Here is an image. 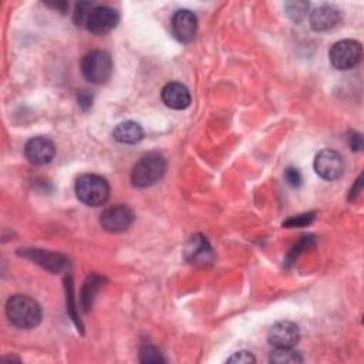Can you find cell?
Returning <instances> with one entry per match:
<instances>
[{
	"label": "cell",
	"mask_w": 364,
	"mask_h": 364,
	"mask_svg": "<svg viewBox=\"0 0 364 364\" xmlns=\"http://www.w3.org/2000/svg\"><path fill=\"white\" fill-rule=\"evenodd\" d=\"M6 316L16 327L33 328L41 321V307L26 294H14L6 303Z\"/></svg>",
	"instance_id": "6da1fadb"
},
{
	"label": "cell",
	"mask_w": 364,
	"mask_h": 364,
	"mask_svg": "<svg viewBox=\"0 0 364 364\" xmlns=\"http://www.w3.org/2000/svg\"><path fill=\"white\" fill-rule=\"evenodd\" d=\"M166 171V161L159 152L142 155L131 171V182L136 188H148L156 183Z\"/></svg>",
	"instance_id": "7a4b0ae2"
},
{
	"label": "cell",
	"mask_w": 364,
	"mask_h": 364,
	"mask_svg": "<svg viewBox=\"0 0 364 364\" xmlns=\"http://www.w3.org/2000/svg\"><path fill=\"white\" fill-rule=\"evenodd\" d=\"M75 195L87 206H101L109 198V185L100 175L85 173L75 182Z\"/></svg>",
	"instance_id": "3957f363"
},
{
	"label": "cell",
	"mask_w": 364,
	"mask_h": 364,
	"mask_svg": "<svg viewBox=\"0 0 364 364\" xmlns=\"http://www.w3.org/2000/svg\"><path fill=\"white\" fill-rule=\"evenodd\" d=\"M81 73L85 80L92 84H102L112 74V58L104 50H92L87 53L81 61Z\"/></svg>",
	"instance_id": "277c9868"
},
{
	"label": "cell",
	"mask_w": 364,
	"mask_h": 364,
	"mask_svg": "<svg viewBox=\"0 0 364 364\" xmlns=\"http://www.w3.org/2000/svg\"><path fill=\"white\" fill-rule=\"evenodd\" d=\"M363 55L361 44L355 40H340L334 43L328 51L330 64L336 70H351L360 61Z\"/></svg>",
	"instance_id": "5b68a950"
},
{
	"label": "cell",
	"mask_w": 364,
	"mask_h": 364,
	"mask_svg": "<svg viewBox=\"0 0 364 364\" xmlns=\"http://www.w3.org/2000/svg\"><path fill=\"white\" fill-rule=\"evenodd\" d=\"M135 220L134 210L122 203L108 206L100 216V223L104 230L109 233H119L127 230Z\"/></svg>",
	"instance_id": "8992f818"
},
{
	"label": "cell",
	"mask_w": 364,
	"mask_h": 364,
	"mask_svg": "<svg viewBox=\"0 0 364 364\" xmlns=\"http://www.w3.org/2000/svg\"><path fill=\"white\" fill-rule=\"evenodd\" d=\"M316 173L326 181H336L344 172L343 156L333 149H323L314 158Z\"/></svg>",
	"instance_id": "52a82bcc"
},
{
	"label": "cell",
	"mask_w": 364,
	"mask_h": 364,
	"mask_svg": "<svg viewBox=\"0 0 364 364\" xmlns=\"http://www.w3.org/2000/svg\"><path fill=\"white\" fill-rule=\"evenodd\" d=\"M267 340L274 348L294 347L300 340L299 326L293 321H289V320L277 321L269 330Z\"/></svg>",
	"instance_id": "ba28073f"
},
{
	"label": "cell",
	"mask_w": 364,
	"mask_h": 364,
	"mask_svg": "<svg viewBox=\"0 0 364 364\" xmlns=\"http://www.w3.org/2000/svg\"><path fill=\"white\" fill-rule=\"evenodd\" d=\"M118 23V13L108 6H94L91 10L85 28L92 34H105L111 31Z\"/></svg>",
	"instance_id": "9c48e42d"
},
{
	"label": "cell",
	"mask_w": 364,
	"mask_h": 364,
	"mask_svg": "<svg viewBox=\"0 0 364 364\" xmlns=\"http://www.w3.org/2000/svg\"><path fill=\"white\" fill-rule=\"evenodd\" d=\"M171 28L176 40H179L181 43H189L196 34L198 18L191 10H178L171 18Z\"/></svg>",
	"instance_id": "30bf717a"
},
{
	"label": "cell",
	"mask_w": 364,
	"mask_h": 364,
	"mask_svg": "<svg viewBox=\"0 0 364 364\" xmlns=\"http://www.w3.org/2000/svg\"><path fill=\"white\" fill-rule=\"evenodd\" d=\"M24 155L28 162L34 165H46L54 158L55 146L53 141L46 136H34L26 142Z\"/></svg>",
	"instance_id": "8fae6325"
},
{
	"label": "cell",
	"mask_w": 364,
	"mask_h": 364,
	"mask_svg": "<svg viewBox=\"0 0 364 364\" xmlns=\"http://www.w3.org/2000/svg\"><path fill=\"white\" fill-rule=\"evenodd\" d=\"M185 256L188 262L200 266L209 264L213 260L212 247L206 237H203L202 235H195L189 239L185 247Z\"/></svg>",
	"instance_id": "7c38bea8"
},
{
	"label": "cell",
	"mask_w": 364,
	"mask_h": 364,
	"mask_svg": "<svg viewBox=\"0 0 364 364\" xmlns=\"http://www.w3.org/2000/svg\"><path fill=\"white\" fill-rule=\"evenodd\" d=\"M161 98L172 109H185L191 104L189 90L181 82H168L161 91Z\"/></svg>",
	"instance_id": "4fadbf2b"
},
{
	"label": "cell",
	"mask_w": 364,
	"mask_h": 364,
	"mask_svg": "<svg viewBox=\"0 0 364 364\" xmlns=\"http://www.w3.org/2000/svg\"><path fill=\"white\" fill-rule=\"evenodd\" d=\"M310 26L316 31H327L333 28L340 20V11L337 7L323 4L310 13Z\"/></svg>",
	"instance_id": "5bb4252c"
},
{
	"label": "cell",
	"mask_w": 364,
	"mask_h": 364,
	"mask_svg": "<svg viewBox=\"0 0 364 364\" xmlns=\"http://www.w3.org/2000/svg\"><path fill=\"white\" fill-rule=\"evenodd\" d=\"M24 256L33 259L36 263L41 264L44 269H47L50 272H60L67 264V259L64 256L51 253V252H46V250H40V249L26 250Z\"/></svg>",
	"instance_id": "9a60e30c"
},
{
	"label": "cell",
	"mask_w": 364,
	"mask_h": 364,
	"mask_svg": "<svg viewBox=\"0 0 364 364\" xmlns=\"http://www.w3.org/2000/svg\"><path fill=\"white\" fill-rule=\"evenodd\" d=\"M112 136L119 144H136L144 138V131L138 122L124 121L114 128Z\"/></svg>",
	"instance_id": "2e32d148"
},
{
	"label": "cell",
	"mask_w": 364,
	"mask_h": 364,
	"mask_svg": "<svg viewBox=\"0 0 364 364\" xmlns=\"http://www.w3.org/2000/svg\"><path fill=\"white\" fill-rule=\"evenodd\" d=\"M269 361L274 364H296L301 363L303 358L297 351L293 350V347H280L274 348V351L270 354Z\"/></svg>",
	"instance_id": "e0dca14e"
},
{
	"label": "cell",
	"mask_w": 364,
	"mask_h": 364,
	"mask_svg": "<svg viewBox=\"0 0 364 364\" xmlns=\"http://www.w3.org/2000/svg\"><path fill=\"white\" fill-rule=\"evenodd\" d=\"M284 10L286 14L289 16L290 20H293L294 23L301 21L306 16H307V10H309V3L306 1H286L284 3Z\"/></svg>",
	"instance_id": "ac0fdd59"
},
{
	"label": "cell",
	"mask_w": 364,
	"mask_h": 364,
	"mask_svg": "<svg viewBox=\"0 0 364 364\" xmlns=\"http://www.w3.org/2000/svg\"><path fill=\"white\" fill-rule=\"evenodd\" d=\"M95 4L90 3V1H80L75 4V9H74V14H73V18H74V23L77 26H81V27H85L87 24V18L91 13V10L94 9Z\"/></svg>",
	"instance_id": "d6986e66"
},
{
	"label": "cell",
	"mask_w": 364,
	"mask_h": 364,
	"mask_svg": "<svg viewBox=\"0 0 364 364\" xmlns=\"http://www.w3.org/2000/svg\"><path fill=\"white\" fill-rule=\"evenodd\" d=\"M141 363H161L165 361L162 354L152 346H145L141 350Z\"/></svg>",
	"instance_id": "ffe728a7"
},
{
	"label": "cell",
	"mask_w": 364,
	"mask_h": 364,
	"mask_svg": "<svg viewBox=\"0 0 364 364\" xmlns=\"http://www.w3.org/2000/svg\"><path fill=\"white\" fill-rule=\"evenodd\" d=\"M314 219V213H304V215H297L294 218H290L284 222V226L289 228H299V226H304L309 225L311 220Z\"/></svg>",
	"instance_id": "44dd1931"
},
{
	"label": "cell",
	"mask_w": 364,
	"mask_h": 364,
	"mask_svg": "<svg viewBox=\"0 0 364 364\" xmlns=\"http://www.w3.org/2000/svg\"><path fill=\"white\" fill-rule=\"evenodd\" d=\"M284 179L290 186H294V188L300 186V183H301V175H300L299 169L291 168V166L284 171Z\"/></svg>",
	"instance_id": "7402d4cb"
},
{
	"label": "cell",
	"mask_w": 364,
	"mask_h": 364,
	"mask_svg": "<svg viewBox=\"0 0 364 364\" xmlns=\"http://www.w3.org/2000/svg\"><path fill=\"white\" fill-rule=\"evenodd\" d=\"M256 358L249 351H237L228 358V363H255Z\"/></svg>",
	"instance_id": "603a6c76"
},
{
	"label": "cell",
	"mask_w": 364,
	"mask_h": 364,
	"mask_svg": "<svg viewBox=\"0 0 364 364\" xmlns=\"http://www.w3.org/2000/svg\"><path fill=\"white\" fill-rule=\"evenodd\" d=\"M348 146L351 149H354V151H360L363 148V138H361V135L357 134V132L350 134V136H348Z\"/></svg>",
	"instance_id": "cb8c5ba5"
},
{
	"label": "cell",
	"mask_w": 364,
	"mask_h": 364,
	"mask_svg": "<svg viewBox=\"0 0 364 364\" xmlns=\"http://www.w3.org/2000/svg\"><path fill=\"white\" fill-rule=\"evenodd\" d=\"M78 104H80V107H82L84 109H87V108H90L91 104H92V97H91L85 90H82V91H80V94H78Z\"/></svg>",
	"instance_id": "d4e9b609"
},
{
	"label": "cell",
	"mask_w": 364,
	"mask_h": 364,
	"mask_svg": "<svg viewBox=\"0 0 364 364\" xmlns=\"http://www.w3.org/2000/svg\"><path fill=\"white\" fill-rule=\"evenodd\" d=\"M360 191H361V176H358V179L355 181V188H353L351 189V192H350V199H351V196L354 195H358L360 193Z\"/></svg>",
	"instance_id": "484cf974"
}]
</instances>
